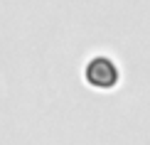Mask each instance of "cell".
I'll return each mask as SVG.
<instances>
[{"mask_svg": "<svg viewBox=\"0 0 150 145\" xmlns=\"http://www.w3.org/2000/svg\"><path fill=\"white\" fill-rule=\"evenodd\" d=\"M84 79L91 89H116V84L121 81V71H118L116 62L108 57H93L89 64L84 66Z\"/></svg>", "mask_w": 150, "mask_h": 145, "instance_id": "6da1fadb", "label": "cell"}]
</instances>
